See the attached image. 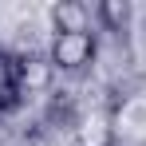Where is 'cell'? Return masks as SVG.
<instances>
[{"label": "cell", "instance_id": "1", "mask_svg": "<svg viewBox=\"0 0 146 146\" xmlns=\"http://www.w3.org/2000/svg\"><path fill=\"white\" fill-rule=\"evenodd\" d=\"M99 55L95 32H55L48 48L51 71H87Z\"/></svg>", "mask_w": 146, "mask_h": 146}, {"label": "cell", "instance_id": "2", "mask_svg": "<svg viewBox=\"0 0 146 146\" xmlns=\"http://www.w3.org/2000/svg\"><path fill=\"white\" fill-rule=\"evenodd\" d=\"M28 95V75H24V55L0 51V115L16 111Z\"/></svg>", "mask_w": 146, "mask_h": 146}, {"label": "cell", "instance_id": "3", "mask_svg": "<svg viewBox=\"0 0 146 146\" xmlns=\"http://www.w3.org/2000/svg\"><path fill=\"white\" fill-rule=\"evenodd\" d=\"M79 146H115V115L107 107H95L79 119Z\"/></svg>", "mask_w": 146, "mask_h": 146}, {"label": "cell", "instance_id": "4", "mask_svg": "<svg viewBox=\"0 0 146 146\" xmlns=\"http://www.w3.org/2000/svg\"><path fill=\"white\" fill-rule=\"evenodd\" d=\"M51 24L55 32H91V8L79 0H59L51 4Z\"/></svg>", "mask_w": 146, "mask_h": 146}, {"label": "cell", "instance_id": "5", "mask_svg": "<svg viewBox=\"0 0 146 146\" xmlns=\"http://www.w3.org/2000/svg\"><path fill=\"white\" fill-rule=\"evenodd\" d=\"M95 20L103 28H107V32H126V24H130V4H126V0H99L95 4Z\"/></svg>", "mask_w": 146, "mask_h": 146}]
</instances>
